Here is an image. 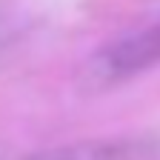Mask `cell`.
<instances>
[{
	"instance_id": "6da1fadb",
	"label": "cell",
	"mask_w": 160,
	"mask_h": 160,
	"mask_svg": "<svg viewBox=\"0 0 160 160\" xmlns=\"http://www.w3.org/2000/svg\"><path fill=\"white\" fill-rule=\"evenodd\" d=\"M157 63H160V20L129 37H120L117 43H109L94 57L92 74L109 86L129 80L140 72H149Z\"/></svg>"
},
{
	"instance_id": "7a4b0ae2",
	"label": "cell",
	"mask_w": 160,
	"mask_h": 160,
	"mask_svg": "<svg viewBox=\"0 0 160 160\" xmlns=\"http://www.w3.org/2000/svg\"><path fill=\"white\" fill-rule=\"evenodd\" d=\"M26 160H160V134L77 140V143L34 152Z\"/></svg>"
}]
</instances>
